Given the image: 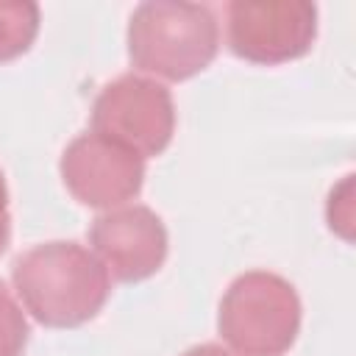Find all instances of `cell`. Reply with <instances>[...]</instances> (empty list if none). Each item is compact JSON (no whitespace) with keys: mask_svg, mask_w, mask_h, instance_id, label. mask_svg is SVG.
<instances>
[{"mask_svg":"<svg viewBox=\"0 0 356 356\" xmlns=\"http://www.w3.org/2000/svg\"><path fill=\"white\" fill-rule=\"evenodd\" d=\"M11 281L31 317L47 328H75L97 317L111 292L103 261L78 242H42L14 259Z\"/></svg>","mask_w":356,"mask_h":356,"instance_id":"6da1fadb","label":"cell"},{"mask_svg":"<svg viewBox=\"0 0 356 356\" xmlns=\"http://www.w3.org/2000/svg\"><path fill=\"white\" fill-rule=\"evenodd\" d=\"M220 50V22L209 6L184 0L139 3L128 19V58L164 81H189Z\"/></svg>","mask_w":356,"mask_h":356,"instance_id":"7a4b0ae2","label":"cell"},{"mask_svg":"<svg viewBox=\"0 0 356 356\" xmlns=\"http://www.w3.org/2000/svg\"><path fill=\"white\" fill-rule=\"evenodd\" d=\"M217 331L236 356H284L300 334V298L275 273H242L220 300Z\"/></svg>","mask_w":356,"mask_h":356,"instance_id":"3957f363","label":"cell"},{"mask_svg":"<svg viewBox=\"0 0 356 356\" xmlns=\"http://www.w3.org/2000/svg\"><path fill=\"white\" fill-rule=\"evenodd\" d=\"M92 131L125 145L142 159L167 150L175 134V103L164 83L125 72L92 103Z\"/></svg>","mask_w":356,"mask_h":356,"instance_id":"277c9868","label":"cell"},{"mask_svg":"<svg viewBox=\"0 0 356 356\" xmlns=\"http://www.w3.org/2000/svg\"><path fill=\"white\" fill-rule=\"evenodd\" d=\"M225 36L231 53L250 64H286L312 50L317 6L306 0H234L225 8Z\"/></svg>","mask_w":356,"mask_h":356,"instance_id":"5b68a950","label":"cell"},{"mask_svg":"<svg viewBox=\"0 0 356 356\" xmlns=\"http://www.w3.org/2000/svg\"><path fill=\"white\" fill-rule=\"evenodd\" d=\"M61 181L70 195L92 209H120L145 184V159L95 131L75 136L61 153Z\"/></svg>","mask_w":356,"mask_h":356,"instance_id":"8992f818","label":"cell"},{"mask_svg":"<svg viewBox=\"0 0 356 356\" xmlns=\"http://www.w3.org/2000/svg\"><path fill=\"white\" fill-rule=\"evenodd\" d=\"M92 253L103 261L108 275L122 284H136L161 270L170 239L161 217L147 206L108 209L92 220Z\"/></svg>","mask_w":356,"mask_h":356,"instance_id":"52a82bcc","label":"cell"},{"mask_svg":"<svg viewBox=\"0 0 356 356\" xmlns=\"http://www.w3.org/2000/svg\"><path fill=\"white\" fill-rule=\"evenodd\" d=\"M39 33V6L31 0H0V64L31 50Z\"/></svg>","mask_w":356,"mask_h":356,"instance_id":"ba28073f","label":"cell"},{"mask_svg":"<svg viewBox=\"0 0 356 356\" xmlns=\"http://www.w3.org/2000/svg\"><path fill=\"white\" fill-rule=\"evenodd\" d=\"M28 320L11 292L0 284V356H22L28 345Z\"/></svg>","mask_w":356,"mask_h":356,"instance_id":"9c48e42d","label":"cell"},{"mask_svg":"<svg viewBox=\"0 0 356 356\" xmlns=\"http://www.w3.org/2000/svg\"><path fill=\"white\" fill-rule=\"evenodd\" d=\"M11 242V214H8V189H6V178L0 170V256L6 253Z\"/></svg>","mask_w":356,"mask_h":356,"instance_id":"30bf717a","label":"cell"},{"mask_svg":"<svg viewBox=\"0 0 356 356\" xmlns=\"http://www.w3.org/2000/svg\"><path fill=\"white\" fill-rule=\"evenodd\" d=\"M181 356H234V353L225 350V348L217 345V342H203V345H195V348L184 350Z\"/></svg>","mask_w":356,"mask_h":356,"instance_id":"8fae6325","label":"cell"}]
</instances>
